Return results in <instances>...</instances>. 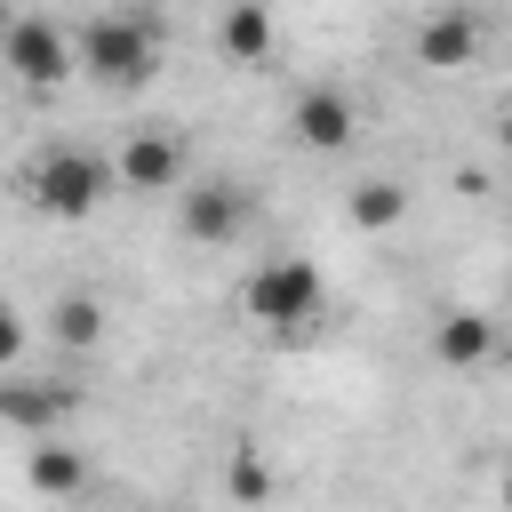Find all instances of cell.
<instances>
[{
    "instance_id": "8fae6325",
    "label": "cell",
    "mask_w": 512,
    "mask_h": 512,
    "mask_svg": "<svg viewBox=\"0 0 512 512\" xmlns=\"http://www.w3.org/2000/svg\"><path fill=\"white\" fill-rule=\"evenodd\" d=\"M24 472H32V488H40V496H80V480H88V464H80L64 440H32Z\"/></svg>"
},
{
    "instance_id": "7c38bea8",
    "label": "cell",
    "mask_w": 512,
    "mask_h": 512,
    "mask_svg": "<svg viewBox=\"0 0 512 512\" xmlns=\"http://www.w3.org/2000/svg\"><path fill=\"white\" fill-rule=\"evenodd\" d=\"M400 208H408V192H400L392 176H368V184H352V224H360V232H384V224H400Z\"/></svg>"
},
{
    "instance_id": "4fadbf2b",
    "label": "cell",
    "mask_w": 512,
    "mask_h": 512,
    "mask_svg": "<svg viewBox=\"0 0 512 512\" xmlns=\"http://www.w3.org/2000/svg\"><path fill=\"white\" fill-rule=\"evenodd\" d=\"M48 328H56V344H72V352H88V344L104 336V304H96V296H56V312H48Z\"/></svg>"
},
{
    "instance_id": "7a4b0ae2",
    "label": "cell",
    "mask_w": 512,
    "mask_h": 512,
    "mask_svg": "<svg viewBox=\"0 0 512 512\" xmlns=\"http://www.w3.org/2000/svg\"><path fill=\"white\" fill-rule=\"evenodd\" d=\"M80 72H96L104 88H136L152 80V32L136 16H96L80 32Z\"/></svg>"
},
{
    "instance_id": "e0dca14e",
    "label": "cell",
    "mask_w": 512,
    "mask_h": 512,
    "mask_svg": "<svg viewBox=\"0 0 512 512\" xmlns=\"http://www.w3.org/2000/svg\"><path fill=\"white\" fill-rule=\"evenodd\" d=\"M504 496H512V488H504Z\"/></svg>"
},
{
    "instance_id": "277c9868",
    "label": "cell",
    "mask_w": 512,
    "mask_h": 512,
    "mask_svg": "<svg viewBox=\"0 0 512 512\" xmlns=\"http://www.w3.org/2000/svg\"><path fill=\"white\" fill-rule=\"evenodd\" d=\"M72 64H80V40H64L48 16H16V24H8V72H16L24 88H56Z\"/></svg>"
},
{
    "instance_id": "3957f363",
    "label": "cell",
    "mask_w": 512,
    "mask_h": 512,
    "mask_svg": "<svg viewBox=\"0 0 512 512\" xmlns=\"http://www.w3.org/2000/svg\"><path fill=\"white\" fill-rule=\"evenodd\" d=\"M24 192H32V208H48V216H88V208L104 200V168H96L88 152H40L32 176H24Z\"/></svg>"
},
{
    "instance_id": "2e32d148",
    "label": "cell",
    "mask_w": 512,
    "mask_h": 512,
    "mask_svg": "<svg viewBox=\"0 0 512 512\" xmlns=\"http://www.w3.org/2000/svg\"><path fill=\"white\" fill-rule=\"evenodd\" d=\"M496 136H504V144H512V104H504V112H496Z\"/></svg>"
},
{
    "instance_id": "5bb4252c",
    "label": "cell",
    "mask_w": 512,
    "mask_h": 512,
    "mask_svg": "<svg viewBox=\"0 0 512 512\" xmlns=\"http://www.w3.org/2000/svg\"><path fill=\"white\" fill-rule=\"evenodd\" d=\"M224 488H232V504H264V496H272V464H264L256 448H240L232 472H224Z\"/></svg>"
},
{
    "instance_id": "52a82bcc",
    "label": "cell",
    "mask_w": 512,
    "mask_h": 512,
    "mask_svg": "<svg viewBox=\"0 0 512 512\" xmlns=\"http://www.w3.org/2000/svg\"><path fill=\"white\" fill-rule=\"evenodd\" d=\"M288 128H296V144H312V152H344V144H352V104H344L336 88H304L296 112H288Z\"/></svg>"
},
{
    "instance_id": "30bf717a",
    "label": "cell",
    "mask_w": 512,
    "mask_h": 512,
    "mask_svg": "<svg viewBox=\"0 0 512 512\" xmlns=\"http://www.w3.org/2000/svg\"><path fill=\"white\" fill-rule=\"evenodd\" d=\"M224 56H232V64H264V56H272V16H264L256 0H232V8H224Z\"/></svg>"
},
{
    "instance_id": "ba28073f",
    "label": "cell",
    "mask_w": 512,
    "mask_h": 512,
    "mask_svg": "<svg viewBox=\"0 0 512 512\" xmlns=\"http://www.w3.org/2000/svg\"><path fill=\"white\" fill-rule=\"evenodd\" d=\"M248 224V200L232 192V184H200V192H184V240H232Z\"/></svg>"
},
{
    "instance_id": "9c48e42d",
    "label": "cell",
    "mask_w": 512,
    "mask_h": 512,
    "mask_svg": "<svg viewBox=\"0 0 512 512\" xmlns=\"http://www.w3.org/2000/svg\"><path fill=\"white\" fill-rule=\"evenodd\" d=\"M432 352H440L448 368H480V360L496 352V320H488V312H448V320L432 328Z\"/></svg>"
},
{
    "instance_id": "9a60e30c",
    "label": "cell",
    "mask_w": 512,
    "mask_h": 512,
    "mask_svg": "<svg viewBox=\"0 0 512 512\" xmlns=\"http://www.w3.org/2000/svg\"><path fill=\"white\" fill-rule=\"evenodd\" d=\"M64 408H72L64 384H56V392H24V384H8V424H24V432H32L40 416H64Z\"/></svg>"
},
{
    "instance_id": "6da1fadb",
    "label": "cell",
    "mask_w": 512,
    "mask_h": 512,
    "mask_svg": "<svg viewBox=\"0 0 512 512\" xmlns=\"http://www.w3.org/2000/svg\"><path fill=\"white\" fill-rule=\"evenodd\" d=\"M240 304H248V320H264V328H296V320H312V312L328 304V288H320V264H312V256H264V264L248 272Z\"/></svg>"
},
{
    "instance_id": "5b68a950",
    "label": "cell",
    "mask_w": 512,
    "mask_h": 512,
    "mask_svg": "<svg viewBox=\"0 0 512 512\" xmlns=\"http://www.w3.org/2000/svg\"><path fill=\"white\" fill-rule=\"evenodd\" d=\"M176 176H184V144H176V136L136 128V136L120 144V184H128V192H176Z\"/></svg>"
},
{
    "instance_id": "8992f818",
    "label": "cell",
    "mask_w": 512,
    "mask_h": 512,
    "mask_svg": "<svg viewBox=\"0 0 512 512\" xmlns=\"http://www.w3.org/2000/svg\"><path fill=\"white\" fill-rule=\"evenodd\" d=\"M472 56H480V24H472L464 8H440V16H424V24H416V64L456 72V64H472Z\"/></svg>"
}]
</instances>
